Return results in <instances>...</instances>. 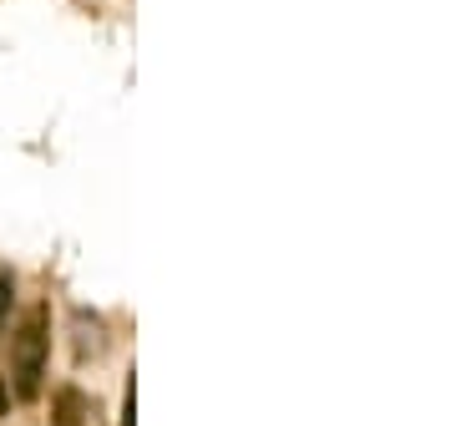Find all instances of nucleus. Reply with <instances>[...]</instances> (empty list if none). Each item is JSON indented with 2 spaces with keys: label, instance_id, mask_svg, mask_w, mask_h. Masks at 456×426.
<instances>
[{
  "label": "nucleus",
  "instance_id": "obj_3",
  "mask_svg": "<svg viewBox=\"0 0 456 426\" xmlns=\"http://www.w3.org/2000/svg\"><path fill=\"white\" fill-rule=\"evenodd\" d=\"M11 310H16V274L0 264V335H5V325H11Z\"/></svg>",
  "mask_w": 456,
  "mask_h": 426
},
{
  "label": "nucleus",
  "instance_id": "obj_5",
  "mask_svg": "<svg viewBox=\"0 0 456 426\" xmlns=\"http://www.w3.org/2000/svg\"><path fill=\"white\" fill-rule=\"evenodd\" d=\"M11 416V381H5V371H0V422Z\"/></svg>",
  "mask_w": 456,
  "mask_h": 426
},
{
  "label": "nucleus",
  "instance_id": "obj_4",
  "mask_svg": "<svg viewBox=\"0 0 456 426\" xmlns=\"http://www.w3.org/2000/svg\"><path fill=\"white\" fill-rule=\"evenodd\" d=\"M122 426H137V381H132L127 396H122Z\"/></svg>",
  "mask_w": 456,
  "mask_h": 426
},
{
  "label": "nucleus",
  "instance_id": "obj_1",
  "mask_svg": "<svg viewBox=\"0 0 456 426\" xmlns=\"http://www.w3.org/2000/svg\"><path fill=\"white\" fill-rule=\"evenodd\" d=\"M46 361H51V305H31L26 320L11 335V391L16 401H41L46 391Z\"/></svg>",
  "mask_w": 456,
  "mask_h": 426
},
{
  "label": "nucleus",
  "instance_id": "obj_2",
  "mask_svg": "<svg viewBox=\"0 0 456 426\" xmlns=\"http://www.w3.org/2000/svg\"><path fill=\"white\" fill-rule=\"evenodd\" d=\"M51 426H102V401L82 386H61L51 396Z\"/></svg>",
  "mask_w": 456,
  "mask_h": 426
}]
</instances>
